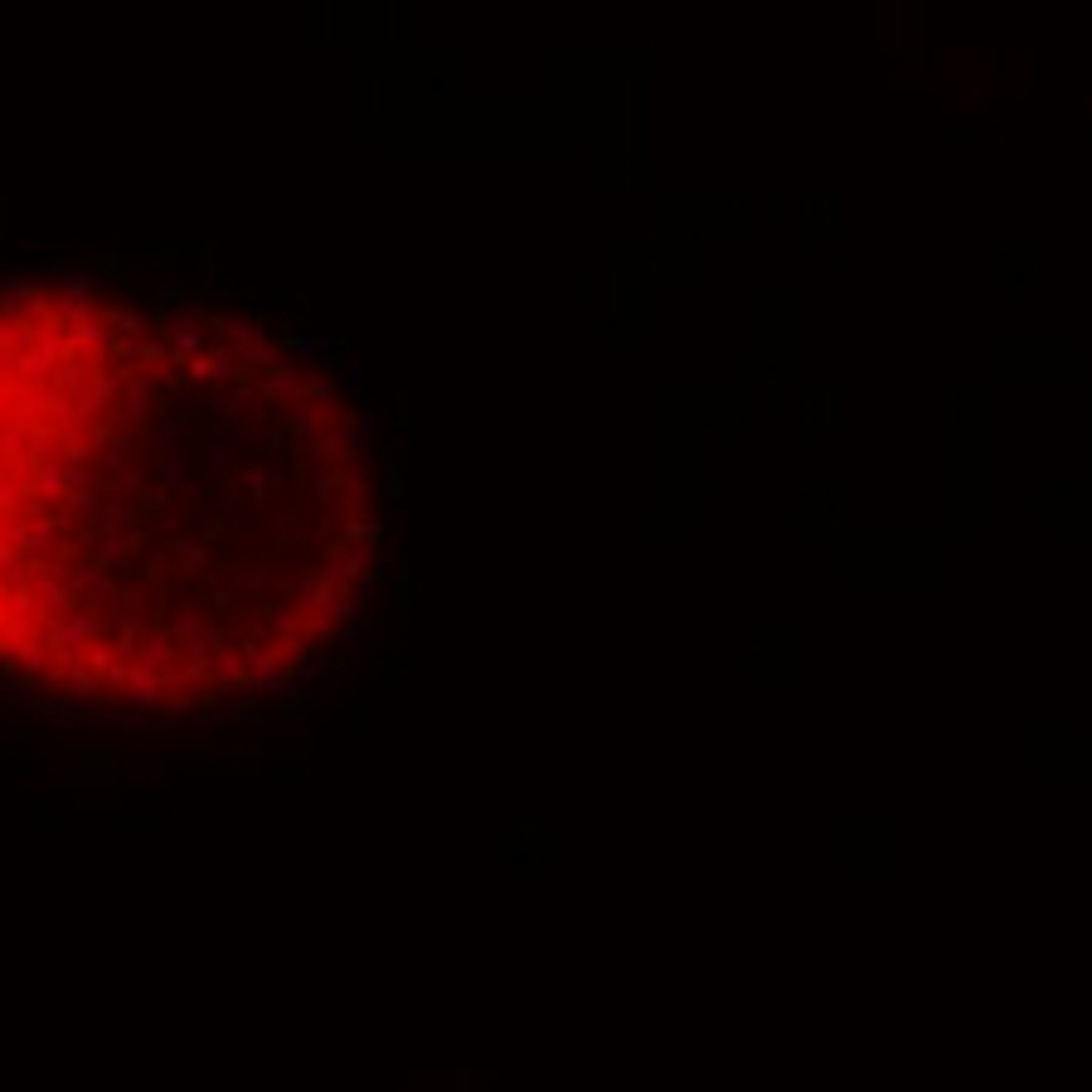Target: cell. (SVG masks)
<instances>
[{
  "label": "cell",
  "mask_w": 1092,
  "mask_h": 1092,
  "mask_svg": "<svg viewBox=\"0 0 1092 1092\" xmlns=\"http://www.w3.org/2000/svg\"><path fill=\"white\" fill-rule=\"evenodd\" d=\"M200 500H204V505H219V500H224V486H219V481H204V486H200Z\"/></svg>",
  "instance_id": "obj_42"
},
{
  "label": "cell",
  "mask_w": 1092,
  "mask_h": 1092,
  "mask_svg": "<svg viewBox=\"0 0 1092 1092\" xmlns=\"http://www.w3.org/2000/svg\"><path fill=\"white\" fill-rule=\"evenodd\" d=\"M316 704H320V690H316V684H296V690H282V695H277V709L292 714V719H311Z\"/></svg>",
  "instance_id": "obj_9"
},
{
  "label": "cell",
  "mask_w": 1092,
  "mask_h": 1092,
  "mask_svg": "<svg viewBox=\"0 0 1092 1092\" xmlns=\"http://www.w3.org/2000/svg\"><path fill=\"white\" fill-rule=\"evenodd\" d=\"M39 267H45V272H54V277H73V258H63V253H49V258H39Z\"/></svg>",
  "instance_id": "obj_34"
},
{
  "label": "cell",
  "mask_w": 1092,
  "mask_h": 1092,
  "mask_svg": "<svg viewBox=\"0 0 1092 1092\" xmlns=\"http://www.w3.org/2000/svg\"><path fill=\"white\" fill-rule=\"evenodd\" d=\"M263 433H267V427H258V422H239V437H243V442H253V437H263Z\"/></svg>",
  "instance_id": "obj_44"
},
{
  "label": "cell",
  "mask_w": 1092,
  "mask_h": 1092,
  "mask_svg": "<svg viewBox=\"0 0 1092 1092\" xmlns=\"http://www.w3.org/2000/svg\"><path fill=\"white\" fill-rule=\"evenodd\" d=\"M239 476H243V486H248V500H253V510H267V505H272L267 471H239Z\"/></svg>",
  "instance_id": "obj_20"
},
{
  "label": "cell",
  "mask_w": 1092,
  "mask_h": 1092,
  "mask_svg": "<svg viewBox=\"0 0 1092 1092\" xmlns=\"http://www.w3.org/2000/svg\"><path fill=\"white\" fill-rule=\"evenodd\" d=\"M219 481H224V500H228V505H233V500H239V496H243V490H248V486H243V476H239V471H233V476H219Z\"/></svg>",
  "instance_id": "obj_38"
},
{
  "label": "cell",
  "mask_w": 1092,
  "mask_h": 1092,
  "mask_svg": "<svg viewBox=\"0 0 1092 1092\" xmlns=\"http://www.w3.org/2000/svg\"><path fill=\"white\" fill-rule=\"evenodd\" d=\"M409 427H413V422H409V413H398V418H394V437L403 442V437H409Z\"/></svg>",
  "instance_id": "obj_45"
},
{
  "label": "cell",
  "mask_w": 1092,
  "mask_h": 1092,
  "mask_svg": "<svg viewBox=\"0 0 1092 1092\" xmlns=\"http://www.w3.org/2000/svg\"><path fill=\"white\" fill-rule=\"evenodd\" d=\"M10 734H15V728H10L6 719H0V738H10Z\"/></svg>",
  "instance_id": "obj_46"
},
{
  "label": "cell",
  "mask_w": 1092,
  "mask_h": 1092,
  "mask_svg": "<svg viewBox=\"0 0 1092 1092\" xmlns=\"http://www.w3.org/2000/svg\"><path fill=\"white\" fill-rule=\"evenodd\" d=\"M69 723H73V728H102V723H117V719H112V709H102V704L88 699V704H78V709H73Z\"/></svg>",
  "instance_id": "obj_23"
},
{
  "label": "cell",
  "mask_w": 1092,
  "mask_h": 1092,
  "mask_svg": "<svg viewBox=\"0 0 1092 1092\" xmlns=\"http://www.w3.org/2000/svg\"><path fill=\"white\" fill-rule=\"evenodd\" d=\"M98 320L107 326V335H126V340H146V331H151V320L136 306H98Z\"/></svg>",
  "instance_id": "obj_5"
},
{
  "label": "cell",
  "mask_w": 1092,
  "mask_h": 1092,
  "mask_svg": "<svg viewBox=\"0 0 1092 1092\" xmlns=\"http://www.w3.org/2000/svg\"><path fill=\"white\" fill-rule=\"evenodd\" d=\"M302 636L311 641V651H316V646H331V641H335V627H331L320 612H311L306 622H302Z\"/></svg>",
  "instance_id": "obj_24"
},
{
  "label": "cell",
  "mask_w": 1092,
  "mask_h": 1092,
  "mask_svg": "<svg viewBox=\"0 0 1092 1092\" xmlns=\"http://www.w3.org/2000/svg\"><path fill=\"white\" fill-rule=\"evenodd\" d=\"M379 466H384V476H403V442H379Z\"/></svg>",
  "instance_id": "obj_26"
},
{
  "label": "cell",
  "mask_w": 1092,
  "mask_h": 1092,
  "mask_svg": "<svg viewBox=\"0 0 1092 1092\" xmlns=\"http://www.w3.org/2000/svg\"><path fill=\"white\" fill-rule=\"evenodd\" d=\"M394 568H398V578H394V607H398V612H409V603H413V597H409V592H413V559L398 549Z\"/></svg>",
  "instance_id": "obj_15"
},
{
  "label": "cell",
  "mask_w": 1092,
  "mask_h": 1092,
  "mask_svg": "<svg viewBox=\"0 0 1092 1092\" xmlns=\"http://www.w3.org/2000/svg\"><path fill=\"white\" fill-rule=\"evenodd\" d=\"M141 627H146L141 617H122V622L112 627V651H117L122 660H126V656L136 651V636H141Z\"/></svg>",
  "instance_id": "obj_16"
},
{
  "label": "cell",
  "mask_w": 1092,
  "mask_h": 1092,
  "mask_svg": "<svg viewBox=\"0 0 1092 1092\" xmlns=\"http://www.w3.org/2000/svg\"><path fill=\"white\" fill-rule=\"evenodd\" d=\"M302 370L306 374H316V379H331V374H340V370H355V355H350V345H345V340H326V345H320L306 364H302Z\"/></svg>",
  "instance_id": "obj_4"
},
{
  "label": "cell",
  "mask_w": 1092,
  "mask_h": 1092,
  "mask_svg": "<svg viewBox=\"0 0 1092 1092\" xmlns=\"http://www.w3.org/2000/svg\"><path fill=\"white\" fill-rule=\"evenodd\" d=\"M374 680H409V641H398L394 656L389 660H379V666L370 670Z\"/></svg>",
  "instance_id": "obj_17"
},
{
  "label": "cell",
  "mask_w": 1092,
  "mask_h": 1092,
  "mask_svg": "<svg viewBox=\"0 0 1092 1092\" xmlns=\"http://www.w3.org/2000/svg\"><path fill=\"white\" fill-rule=\"evenodd\" d=\"M93 490H98V500H102V496H117V490H126V486H122V476H98Z\"/></svg>",
  "instance_id": "obj_41"
},
{
  "label": "cell",
  "mask_w": 1092,
  "mask_h": 1092,
  "mask_svg": "<svg viewBox=\"0 0 1092 1092\" xmlns=\"http://www.w3.org/2000/svg\"><path fill=\"white\" fill-rule=\"evenodd\" d=\"M102 292H107V282L98 272H73L69 282H63V296H69V302H93V296H102Z\"/></svg>",
  "instance_id": "obj_12"
},
{
  "label": "cell",
  "mask_w": 1092,
  "mask_h": 1092,
  "mask_svg": "<svg viewBox=\"0 0 1092 1092\" xmlns=\"http://www.w3.org/2000/svg\"><path fill=\"white\" fill-rule=\"evenodd\" d=\"M20 758H25L30 773H63V762H54L45 748H20Z\"/></svg>",
  "instance_id": "obj_29"
},
{
  "label": "cell",
  "mask_w": 1092,
  "mask_h": 1092,
  "mask_svg": "<svg viewBox=\"0 0 1092 1092\" xmlns=\"http://www.w3.org/2000/svg\"><path fill=\"white\" fill-rule=\"evenodd\" d=\"M165 714H170V719H176V714H195V690L170 695V699H165Z\"/></svg>",
  "instance_id": "obj_33"
},
{
  "label": "cell",
  "mask_w": 1092,
  "mask_h": 1092,
  "mask_svg": "<svg viewBox=\"0 0 1092 1092\" xmlns=\"http://www.w3.org/2000/svg\"><path fill=\"white\" fill-rule=\"evenodd\" d=\"M200 272H204V287L214 282V243H200Z\"/></svg>",
  "instance_id": "obj_40"
},
{
  "label": "cell",
  "mask_w": 1092,
  "mask_h": 1092,
  "mask_svg": "<svg viewBox=\"0 0 1092 1092\" xmlns=\"http://www.w3.org/2000/svg\"><path fill=\"white\" fill-rule=\"evenodd\" d=\"M83 267L122 272V267H161V253H83Z\"/></svg>",
  "instance_id": "obj_6"
},
{
  "label": "cell",
  "mask_w": 1092,
  "mask_h": 1092,
  "mask_svg": "<svg viewBox=\"0 0 1092 1092\" xmlns=\"http://www.w3.org/2000/svg\"><path fill=\"white\" fill-rule=\"evenodd\" d=\"M141 603H146V588H141V583H122V588H117V607H122L126 617H136Z\"/></svg>",
  "instance_id": "obj_30"
},
{
  "label": "cell",
  "mask_w": 1092,
  "mask_h": 1092,
  "mask_svg": "<svg viewBox=\"0 0 1092 1092\" xmlns=\"http://www.w3.org/2000/svg\"><path fill=\"white\" fill-rule=\"evenodd\" d=\"M292 398H306V403H316V409H326V403H335V384H331V379L306 374V379H296Z\"/></svg>",
  "instance_id": "obj_13"
},
{
  "label": "cell",
  "mask_w": 1092,
  "mask_h": 1092,
  "mask_svg": "<svg viewBox=\"0 0 1092 1092\" xmlns=\"http://www.w3.org/2000/svg\"><path fill=\"white\" fill-rule=\"evenodd\" d=\"M63 452H69V457H93V452H98V447H93L88 437H83V442H69V447H63Z\"/></svg>",
  "instance_id": "obj_43"
},
{
  "label": "cell",
  "mask_w": 1092,
  "mask_h": 1092,
  "mask_svg": "<svg viewBox=\"0 0 1092 1092\" xmlns=\"http://www.w3.org/2000/svg\"><path fill=\"white\" fill-rule=\"evenodd\" d=\"M136 442H141V452L151 457V452H156V447H161L165 437H161V427H156V422H146V427H136Z\"/></svg>",
  "instance_id": "obj_35"
},
{
  "label": "cell",
  "mask_w": 1092,
  "mask_h": 1092,
  "mask_svg": "<svg viewBox=\"0 0 1092 1092\" xmlns=\"http://www.w3.org/2000/svg\"><path fill=\"white\" fill-rule=\"evenodd\" d=\"M180 263H185V248H180V243H165V248H161V272H165V282H180Z\"/></svg>",
  "instance_id": "obj_31"
},
{
  "label": "cell",
  "mask_w": 1092,
  "mask_h": 1092,
  "mask_svg": "<svg viewBox=\"0 0 1092 1092\" xmlns=\"http://www.w3.org/2000/svg\"><path fill=\"white\" fill-rule=\"evenodd\" d=\"M122 486L132 490V496H141V486H146V466H126V476H122Z\"/></svg>",
  "instance_id": "obj_39"
},
{
  "label": "cell",
  "mask_w": 1092,
  "mask_h": 1092,
  "mask_svg": "<svg viewBox=\"0 0 1092 1092\" xmlns=\"http://www.w3.org/2000/svg\"><path fill=\"white\" fill-rule=\"evenodd\" d=\"M136 345L141 340H126V335H107L102 340V355L117 364V370H126V364H136Z\"/></svg>",
  "instance_id": "obj_19"
},
{
  "label": "cell",
  "mask_w": 1092,
  "mask_h": 1092,
  "mask_svg": "<svg viewBox=\"0 0 1092 1092\" xmlns=\"http://www.w3.org/2000/svg\"><path fill=\"white\" fill-rule=\"evenodd\" d=\"M267 486H272V496L292 486V476H287V466H282V462H267Z\"/></svg>",
  "instance_id": "obj_36"
},
{
  "label": "cell",
  "mask_w": 1092,
  "mask_h": 1092,
  "mask_svg": "<svg viewBox=\"0 0 1092 1092\" xmlns=\"http://www.w3.org/2000/svg\"><path fill=\"white\" fill-rule=\"evenodd\" d=\"M267 709H263V699L258 695H233L228 704H224V723H243V728H267V719H263Z\"/></svg>",
  "instance_id": "obj_8"
},
{
  "label": "cell",
  "mask_w": 1092,
  "mask_h": 1092,
  "mask_svg": "<svg viewBox=\"0 0 1092 1092\" xmlns=\"http://www.w3.org/2000/svg\"><path fill=\"white\" fill-rule=\"evenodd\" d=\"M292 553H296V540H272V544H263V549H258V573L267 578V583H277Z\"/></svg>",
  "instance_id": "obj_10"
},
{
  "label": "cell",
  "mask_w": 1092,
  "mask_h": 1092,
  "mask_svg": "<svg viewBox=\"0 0 1092 1092\" xmlns=\"http://www.w3.org/2000/svg\"><path fill=\"white\" fill-rule=\"evenodd\" d=\"M224 384L219 379H209V384H200L195 394H189V403H185V418H189V427H219V413H224Z\"/></svg>",
  "instance_id": "obj_3"
},
{
  "label": "cell",
  "mask_w": 1092,
  "mask_h": 1092,
  "mask_svg": "<svg viewBox=\"0 0 1092 1092\" xmlns=\"http://www.w3.org/2000/svg\"><path fill=\"white\" fill-rule=\"evenodd\" d=\"M253 612H258V603H253V597H243L239 588H224V592H209V597H204V627H219V631L248 627Z\"/></svg>",
  "instance_id": "obj_1"
},
{
  "label": "cell",
  "mask_w": 1092,
  "mask_h": 1092,
  "mask_svg": "<svg viewBox=\"0 0 1092 1092\" xmlns=\"http://www.w3.org/2000/svg\"><path fill=\"white\" fill-rule=\"evenodd\" d=\"M233 529H239V520H233L228 510H219V515H214V520H209V525H204V529L195 534V540H200L204 549H214V544H224V540H228Z\"/></svg>",
  "instance_id": "obj_18"
},
{
  "label": "cell",
  "mask_w": 1092,
  "mask_h": 1092,
  "mask_svg": "<svg viewBox=\"0 0 1092 1092\" xmlns=\"http://www.w3.org/2000/svg\"><path fill=\"white\" fill-rule=\"evenodd\" d=\"M151 540H156V529H151V525H141V529H132V534H122V564L141 559V553L151 549Z\"/></svg>",
  "instance_id": "obj_21"
},
{
  "label": "cell",
  "mask_w": 1092,
  "mask_h": 1092,
  "mask_svg": "<svg viewBox=\"0 0 1092 1092\" xmlns=\"http://www.w3.org/2000/svg\"><path fill=\"white\" fill-rule=\"evenodd\" d=\"M69 675H73V695H78V704H88V699H93V695L102 690V680H98V675H93L88 666H73Z\"/></svg>",
  "instance_id": "obj_25"
},
{
  "label": "cell",
  "mask_w": 1092,
  "mask_h": 1092,
  "mask_svg": "<svg viewBox=\"0 0 1092 1092\" xmlns=\"http://www.w3.org/2000/svg\"><path fill=\"white\" fill-rule=\"evenodd\" d=\"M132 767H126L122 758H69L63 762V777H69L73 786H117Z\"/></svg>",
  "instance_id": "obj_2"
},
{
  "label": "cell",
  "mask_w": 1092,
  "mask_h": 1092,
  "mask_svg": "<svg viewBox=\"0 0 1092 1092\" xmlns=\"http://www.w3.org/2000/svg\"><path fill=\"white\" fill-rule=\"evenodd\" d=\"M176 452H180V462H185L189 471H195V466H204V462H209V437H200L195 427H189V437L176 447Z\"/></svg>",
  "instance_id": "obj_22"
},
{
  "label": "cell",
  "mask_w": 1092,
  "mask_h": 1092,
  "mask_svg": "<svg viewBox=\"0 0 1092 1092\" xmlns=\"http://www.w3.org/2000/svg\"><path fill=\"white\" fill-rule=\"evenodd\" d=\"M10 267V253H0V272H6Z\"/></svg>",
  "instance_id": "obj_47"
},
{
  "label": "cell",
  "mask_w": 1092,
  "mask_h": 1092,
  "mask_svg": "<svg viewBox=\"0 0 1092 1092\" xmlns=\"http://www.w3.org/2000/svg\"><path fill=\"white\" fill-rule=\"evenodd\" d=\"M204 302H224V306L239 311V306L248 302V292H243V287H219V282H209V287H204Z\"/></svg>",
  "instance_id": "obj_28"
},
{
  "label": "cell",
  "mask_w": 1092,
  "mask_h": 1092,
  "mask_svg": "<svg viewBox=\"0 0 1092 1092\" xmlns=\"http://www.w3.org/2000/svg\"><path fill=\"white\" fill-rule=\"evenodd\" d=\"M136 500V510H141V520H165L170 515V490L165 486H151V490H141V496H132Z\"/></svg>",
  "instance_id": "obj_14"
},
{
  "label": "cell",
  "mask_w": 1092,
  "mask_h": 1092,
  "mask_svg": "<svg viewBox=\"0 0 1092 1092\" xmlns=\"http://www.w3.org/2000/svg\"><path fill=\"white\" fill-rule=\"evenodd\" d=\"M165 359H170V340L146 335L141 345H136V370H141V374H161V370H165Z\"/></svg>",
  "instance_id": "obj_11"
},
{
  "label": "cell",
  "mask_w": 1092,
  "mask_h": 1092,
  "mask_svg": "<svg viewBox=\"0 0 1092 1092\" xmlns=\"http://www.w3.org/2000/svg\"><path fill=\"white\" fill-rule=\"evenodd\" d=\"M355 627L370 636V641H379V612H374V597H359V607H355Z\"/></svg>",
  "instance_id": "obj_27"
},
{
  "label": "cell",
  "mask_w": 1092,
  "mask_h": 1092,
  "mask_svg": "<svg viewBox=\"0 0 1092 1092\" xmlns=\"http://www.w3.org/2000/svg\"><path fill=\"white\" fill-rule=\"evenodd\" d=\"M263 447H267V452H272V457H282V452H292V442H287L282 433H277V427H267V433H263Z\"/></svg>",
  "instance_id": "obj_37"
},
{
  "label": "cell",
  "mask_w": 1092,
  "mask_h": 1092,
  "mask_svg": "<svg viewBox=\"0 0 1092 1092\" xmlns=\"http://www.w3.org/2000/svg\"><path fill=\"white\" fill-rule=\"evenodd\" d=\"M161 389H165V394H195L200 384L189 379L185 370H161Z\"/></svg>",
  "instance_id": "obj_32"
},
{
  "label": "cell",
  "mask_w": 1092,
  "mask_h": 1092,
  "mask_svg": "<svg viewBox=\"0 0 1092 1092\" xmlns=\"http://www.w3.org/2000/svg\"><path fill=\"white\" fill-rule=\"evenodd\" d=\"M306 675H331V680H350V656L345 651H335V646H316L306 656Z\"/></svg>",
  "instance_id": "obj_7"
}]
</instances>
